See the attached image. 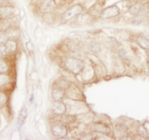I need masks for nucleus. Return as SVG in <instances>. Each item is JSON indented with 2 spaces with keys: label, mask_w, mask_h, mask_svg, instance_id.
<instances>
[{
  "label": "nucleus",
  "mask_w": 149,
  "mask_h": 140,
  "mask_svg": "<svg viewBox=\"0 0 149 140\" xmlns=\"http://www.w3.org/2000/svg\"><path fill=\"white\" fill-rule=\"evenodd\" d=\"M66 68L74 75H78L84 68V64L80 60L74 58H67L64 62Z\"/></svg>",
  "instance_id": "nucleus-1"
},
{
  "label": "nucleus",
  "mask_w": 149,
  "mask_h": 140,
  "mask_svg": "<svg viewBox=\"0 0 149 140\" xmlns=\"http://www.w3.org/2000/svg\"><path fill=\"white\" fill-rule=\"evenodd\" d=\"M84 10V8L81 5H75L69 8L61 15V19L64 21H68L72 19L75 16L81 14Z\"/></svg>",
  "instance_id": "nucleus-2"
},
{
  "label": "nucleus",
  "mask_w": 149,
  "mask_h": 140,
  "mask_svg": "<svg viewBox=\"0 0 149 140\" xmlns=\"http://www.w3.org/2000/svg\"><path fill=\"white\" fill-rule=\"evenodd\" d=\"M120 12H121V10L118 6L112 5V6L107 7L102 11L100 18L102 19H108V18H114V17L118 16Z\"/></svg>",
  "instance_id": "nucleus-3"
},
{
  "label": "nucleus",
  "mask_w": 149,
  "mask_h": 140,
  "mask_svg": "<svg viewBox=\"0 0 149 140\" xmlns=\"http://www.w3.org/2000/svg\"><path fill=\"white\" fill-rule=\"evenodd\" d=\"M56 7V3L54 0H45L40 7V10L42 13H48L54 10Z\"/></svg>",
  "instance_id": "nucleus-4"
},
{
  "label": "nucleus",
  "mask_w": 149,
  "mask_h": 140,
  "mask_svg": "<svg viewBox=\"0 0 149 140\" xmlns=\"http://www.w3.org/2000/svg\"><path fill=\"white\" fill-rule=\"evenodd\" d=\"M51 131L54 135L58 137H64L67 135V128L62 124H56L51 127Z\"/></svg>",
  "instance_id": "nucleus-5"
},
{
  "label": "nucleus",
  "mask_w": 149,
  "mask_h": 140,
  "mask_svg": "<svg viewBox=\"0 0 149 140\" xmlns=\"http://www.w3.org/2000/svg\"><path fill=\"white\" fill-rule=\"evenodd\" d=\"M93 128L97 132L103 134H109L111 132L110 126L102 122H94L93 124Z\"/></svg>",
  "instance_id": "nucleus-6"
},
{
  "label": "nucleus",
  "mask_w": 149,
  "mask_h": 140,
  "mask_svg": "<svg viewBox=\"0 0 149 140\" xmlns=\"http://www.w3.org/2000/svg\"><path fill=\"white\" fill-rule=\"evenodd\" d=\"M52 111L56 115H63L67 111V106L61 101H56L52 106Z\"/></svg>",
  "instance_id": "nucleus-7"
},
{
  "label": "nucleus",
  "mask_w": 149,
  "mask_h": 140,
  "mask_svg": "<svg viewBox=\"0 0 149 140\" xmlns=\"http://www.w3.org/2000/svg\"><path fill=\"white\" fill-rule=\"evenodd\" d=\"M51 96L55 101H61L64 97V91L61 89H54L51 91Z\"/></svg>",
  "instance_id": "nucleus-8"
},
{
  "label": "nucleus",
  "mask_w": 149,
  "mask_h": 140,
  "mask_svg": "<svg viewBox=\"0 0 149 140\" xmlns=\"http://www.w3.org/2000/svg\"><path fill=\"white\" fill-rule=\"evenodd\" d=\"M137 42L143 49H149V39L144 36H139L137 38Z\"/></svg>",
  "instance_id": "nucleus-9"
},
{
  "label": "nucleus",
  "mask_w": 149,
  "mask_h": 140,
  "mask_svg": "<svg viewBox=\"0 0 149 140\" xmlns=\"http://www.w3.org/2000/svg\"><path fill=\"white\" fill-rule=\"evenodd\" d=\"M13 13V8L10 6L0 7V17L7 18Z\"/></svg>",
  "instance_id": "nucleus-10"
},
{
  "label": "nucleus",
  "mask_w": 149,
  "mask_h": 140,
  "mask_svg": "<svg viewBox=\"0 0 149 140\" xmlns=\"http://www.w3.org/2000/svg\"><path fill=\"white\" fill-rule=\"evenodd\" d=\"M143 11V6H141L140 5L138 4H136V5H132L131 7L129 9V12H130V14L133 15H138L140 14H141V12Z\"/></svg>",
  "instance_id": "nucleus-11"
},
{
  "label": "nucleus",
  "mask_w": 149,
  "mask_h": 140,
  "mask_svg": "<svg viewBox=\"0 0 149 140\" xmlns=\"http://www.w3.org/2000/svg\"><path fill=\"white\" fill-rule=\"evenodd\" d=\"M137 133L139 136L145 139H149V133L143 125L139 126L137 129Z\"/></svg>",
  "instance_id": "nucleus-12"
},
{
  "label": "nucleus",
  "mask_w": 149,
  "mask_h": 140,
  "mask_svg": "<svg viewBox=\"0 0 149 140\" xmlns=\"http://www.w3.org/2000/svg\"><path fill=\"white\" fill-rule=\"evenodd\" d=\"M89 49L91 52H94V53H100L102 52V47L101 46L98 44L97 42H91L89 45Z\"/></svg>",
  "instance_id": "nucleus-13"
},
{
  "label": "nucleus",
  "mask_w": 149,
  "mask_h": 140,
  "mask_svg": "<svg viewBox=\"0 0 149 140\" xmlns=\"http://www.w3.org/2000/svg\"><path fill=\"white\" fill-rule=\"evenodd\" d=\"M57 85H58V88L61 89H65L70 87V83L68 81L64 79H60L57 81Z\"/></svg>",
  "instance_id": "nucleus-14"
},
{
  "label": "nucleus",
  "mask_w": 149,
  "mask_h": 140,
  "mask_svg": "<svg viewBox=\"0 0 149 140\" xmlns=\"http://www.w3.org/2000/svg\"><path fill=\"white\" fill-rule=\"evenodd\" d=\"M6 45H7V47H8V49H9L10 52H15V50H16V49H17V43L15 42V41L10 40V41H7Z\"/></svg>",
  "instance_id": "nucleus-15"
},
{
  "label": "nucleus",
  "mask_w": 149,
  "mask_h": 140,
  "mask_svg": "<svg viewBox=\"0 0 149 140\" xmlns=\"http://www.w3.org/2000/svg\"><path fill=\"white\" fill-rule=\"evenodd\" d=\"M117 131L119 133H126L128 130V126L124 124H118L116 126Z\"/></svg>",
  "instance_id": "nucleus-16"
},
{
  "label": "nucleus",
  "mask_w": 149,
  "mask_h": 140,
  "mask_svg": "<svg viewBox=\"0 0 149 140\" xmlns=\"http://www.w3.org/2000/svg\"><path fill=\"white\" fill-rule=\"evenodd\" d=\"M9 80L10 78L8 75L4 73L0 74V86H4L5 84H8L9 82Z\"/></svg>",
  "instance_id": "nucleus-17"
},
{
  "label": "nucleus",
  "mask_w": 149,
  "mask_h": 140,
  "mask_svg": "<svg viewBox=\"0 0 149 140\" xmlns=\"http://www.w3.org/2000/svg\"><path fill=\"white\" fill-rule=\"evenodd\" d=\"M10 22L8 20L4 19L0 21V29L1 30L8 29L10 27Z\"/></svg>",
  "instance_id": "nucleus-18"
},
{
  "label": "nucleus",
  "mask_w": 149,
  "mask_h": 140,
  "mask_svg": "<svg viewBox=\"0 0 149 140\" xmlns=\"http://www.w3.org/2000/svg\"><path fill=\"white\" fill-rule=\"evenodd\" d=\"M61 121L63 122L69 124V123L74 122L75 121V118L74 116H72V115H64V116H62Z\"/></svg>",
  "instance_id": "nucleus-19"
},
{
  "label": "nucleus",
  "mask_w": 149,
  "mask_h": 140,
  "mask_svg": "<svg viewBox=\"0 0 149 140\" xmlns=\"http://www.w3.org/2000/svg\"><path fill=\"white\" fill-rule=\"evenodd\" d=\"M8 71V65L5 61L0 60V73H4Z\"/></svg>",
  "instance_id": "nucleus-20"
},
{
  "label": "nucleus",
  "mask_w": 149,
  "mask_h": 140,
  "mask_svg": "<svg viewBox=\"0 0 149 140\" xmlns=\"http://www.w3.org/2000/svg\"><path fill=\"white\" fill-rule=\"evenodd\" d=\"M26 116H27L26 108V107H24V108H23V109L21 110V115H20V118H21V123L22 124H24V121L26 120Z\"/></svg>",
  "instance_id": "nucleus-21"
},
{
  "label": "nucleus",
  "mask_w": 149,
  "mask_h": 140,
  "mask_svg": "<svg viewBox=\"0 0 149 140\" xmlns=\"http://www.w3.org/2000/svg\"><path fill=\"white\" fill-rule=\"evenodd\" d=\"M0 51L2 52V55H7L10 52L6 44H2V45L0 46Z\"/></svg>",
  "instance_id": "nucleus-22"
},
{
  "label": "nucleus",
  "mask_w": 149,
  "mask_h": 140,
  "mask_svg": "<svg viewBox=\"0 0 149 140\" xmlns=\"http://www.w3.org/2000/svg\"><path fill=\"white\" fill-rule=\"evenodd\" d=\"M8 100V97H7L6 95L2 92H0V105H5Z\"/></svg>",
  "instance_id": "nucleus-23"
},
{
  "label": "nucleus",
  "mask_w": 149,
  "mask_h": 140,
  "mask_svg": "<svg viewBox=\"0 0 149 140\" xmlns=\"http://www.w3.org/2000/svg\"><path fill=\"white\" fill-rule=\"evenodd\" d=\"M5 40H6V37H5V34L2 31H0V43L5 42Z\"/></svg>",
  "instance_id": "nucleus-24"
},
{
  "label": "nucleus",
  "mask_w": 149,
  "mask_h": 140,
  "mask_svg": "<svg viewBox=\"0 0 149 140\" xmlns=\"http://www.w3.org/2000/svg\"><path fill=\"white\" fill-rule=\"evenodd\" d=\"M120 52H121L120 54H121V56L122 57V58H124V59H126V60L128 59V57H127V52L124 50V49H121V50L120 51Z\"/></svg>",
  "instance_id": "nucleus-25"
},
{
  "label": "nucleus",
  "mask_w": 149,
  "mask_h": 140,
  "mask_svg": "<svg viewBox=\"0 0 149 140\" xmlns=\"http://www.w3.org/2000/svg\"><path fill=\"white\" fill-rule=\"evenodd\" d=\"M140 22H141V20H139V19H136V20H134V21H133V23H137L136 24H139V23H140Z\"/></svg>",
  "instance_id": "nucleus-26"
},
{
  "label": "nucleus",
  "mask_w": 149,
  "mask_h": 140,
  "mask_svg": "<svg viewBox=\"0 0 149 140\" xmlns=\"http://www.w3.org/2000/svg\"><path fill=\"white\" fill-rule=\"evenodd\" d=\"M146 16H147L148 18H149V11L147 12V13H146Z\"/></svg>",
  "instance_id": "nucleus-27"
},
{
  "label": "nucleus",
  "mask_w": 149,
  "mask_h": 140,
  "mask_svg": "<svg viewBox=\"0 0 149 140\" xmlns=\"http://www.w3.org/2000/svg\"><path fill=\"white\" fill-rule=\"evenodd\" d=\"M2 56V52H1V51H0V58H1V57Z\"/></svg>",
  "instance_id": "nucleus-28"
},
{
  "label": "nucleus",
  "mask_w": 149,
  "mask_h": 140,
  "mask_svg": "<svg viewBox=\"0 0 149 140\" xmlns=\"http://www.w3.org/2000/svg\"><path fill=\"white\" fill-rule=\"evenodd\" d=\"M2 0H0V5L2 4Z\"/></svg>",
  "instance_id": "nucleus-29"
}]
</instances>
